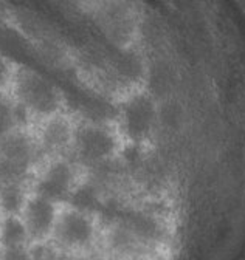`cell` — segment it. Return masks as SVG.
Segmentation results:
<instances>
[{
    "mask_svg": "<svg viewBox=\"0 0 245 260\" xmlns=\"http://www.w3.org/2000/svg\"><path fill=\"white\" fill-rule=\"evenodd\" d=\"M10 93L28 118L29 125L69 110L63 90L25 65H19Z\"/></svg>",
    "mask_w": 245,
    "mask_h": 260,
    "instance_id": "1",
    "label": "cell"
},
{
    "mask_svg": "<svg viewBox=\"0 0 245 260\" xmlns=\"http://www.w3.org/2000/svg\"><path fill=\"white\" fill-rule=\"evenodd\" d=\"M51 236L67 249H84L95 240V224L91 215L69 208L57 215Z\"/></svg>",
    "mask_w": 245,
    "mask_h": 260,
    "instance_id": "7",
    "label": "cell"
},
{
    "mask_svg": "<svg viewBox=\"0 0 245 260\" xmlns=\"http://www.w3.org/2000/svg\"><path fill=\"white\" fill-rule=\"evenodd\" d=\"M29 254H32V260H57L59 255L56 249L44 242H35L33 246H29Z\"/></svg>",
    "mask_w": 245,
    "mask_h": 260,
    "instance_id": "14",
    "label": "cell"
},
{
    "mask_svg": "<svg viewBox=\"0 0 245 260\" xmlns=\"http://www.w3.org/2000/svg\"><path fill=\"white\" fill-rule=\"evenodd\" d=\"M125 144H141L152 134L154 115L149 104L140 96H129L119 104L112 119Z\"/></svg>",
    "mask_w": 245,
    "mask_h": 260,
    "instance_id": "6",
    "label": "cell"
},
{
    "mask_svg": "<svg viewBox=\"0 0 245 260\" xmlns=\"http://www.w3.org/2000/svg\"><path fill=\"white\" fill-rule=\"evenodd\" d=\"M44 158L32 127H22L0 144V171L7 181H25L32 169Z\"/></svg>",
    "mask_w": 245,
    "mask_h": 260,
    "instance_id": "3",
    "label": "cell"
},
{
    "mask_svg": "<svg viewBox=\"0 0 245 260\" xmlns=\"http://www.w3.org/2000/svg\"><path fill=\"white\" fill-rule=\"evenodd\" d=\"M22 127H32L10 91L0 93V144Z\"/></svg>",
    "mask_w": 245,
    "mask_h": 260,
    "instance_id": "9",
    "label": "cell"
},
{
    "mask_svg": "<svg viewBox=\"0 0 245 260\" xmlns=\"http://www.w3.org/2000/svg\"><path fill=\"white\" fill-rule=\"evenodd\" d=\"M56 206H57L56 203L44 197H39L36 193L28 197L20 212V217L26 226L29 240L44 242L53 234L54 224L59 215Z\"/></svg>",
    "mask_w": 245,
    "mask_h": 260,
    "instance_id": "8",
    "label": "cell"
},
{
    "mask_svg": "<svg viewBox=\"0 0 245 260\" xmlns=\"http://www.w3.org/2000/svg\"><path fill=\"white\" fill-rule=\"evenodd\" d=\"M66 205H69V208H72L75 211L94 215V214L100 212V209L103 206V202L100 200L98 190L95 189L94 184L82 183V184L75 186V189L72 190Z\"/></svg>",
    "mask_w": 245,
    "mask_h": 260,
    "instance_id": "10",
    "label": "cell"
},
{
    "mask_svg": "<svg viewBox=\"0 0 245 260\" xmlns=\"http://www.w3.org/2000/svg\"><path fill=\"white\" fill-rule=\"evenodd\" d=\"M5 183V180H4V175H2V171H0V186H2Z\"/></svg>",
    "mask_w": 245,
    "mask_h": 260,
    "instance_id": "17",
    "label": "cell"
},
{
    "mask_svg": "<svg viewBox=\"0 0 245 260\" xmlns=\"http://www.w3.org/2000/svg\"><path fill=\"white\" fill-rule=\"evenodd\" d=\"M57 260H79V258H70V257H59Z\"/></svg>",
    "mask_w": 245,
    "mask_h": 260,
    "instance_id": "16",
    "label": "cell"
},
{
    "mask_svg": "<svg viewBox=\"0 0 245 260\" xmlns=\"http://www.w3.org/2000/svg\"><path fill=\"white\" fill-rule=\"evenodd\" d=\"M26 200L23 181H7L0 186V211L5 215H20Z\"/></svg>",
    "mask_w": 245,
    "mask_h": 260,
    "instance_id": "12",
    "label": "cell"
},
{
    "mask_svg": "<svg viewBox=\"0 0 245 260\" xmlns=\"http://www.w3.org/2000/svg\"><path fill=\"white\" fill-rule=\"evenodd\" d=\"M17 69L19 63H16L4 53H0V93H7L11 90Z\"/></svg>",
    "mask_w": 245,
    "mask_h": 260,
    "instance_id": "13",
    "label": "cell"
},
{
    "mask_svg": "<svg viewBox=\"0 0 245 260\" xmlns=\"http://www.w3.org/2000/svg\"><path fill=\"white\" fill-rule=\"evenodd\" d=\"M28 240L29 236L20 215H5L0 220V246L2 248L26 246Z\"/></svg>",
    "mask_w": 245,
    "mask_h": 260,
    "instance_id": "11",
    "label": "cell"
},
{
    "mask_svg": "<svg viewBox=\"0 0 245 260\" xmlns=\"http://www.w3.org/2000/svg\"><path fill=\"white\" fill-rule=\"evenodd\" d=\"M76 119L78 118L67 110L32 125V132L44 159L69 155L75 135Z\"/></svg>",
    "mask_w": 245,
    "mask_h": 260,
    "instance_id": "5",
    "label": "cell"
},
{
    "mask_svg": "<svg viewBox=\"0 0 245 260\" xmlns=\"http://www.w3.org/2000/svg\"><path fill=\"white\" fill-rule=\"evenodd\" d=\"M42 161L44 166L35 181V193L56 205H66L76 186L78 165L69 155Z\"/></svg>",
    "mask_w": 245,
    "mask_h": 260,
    "instance_id": "4",
    "label": "cell"
},
{
    "mask_svg": "<svg viewBox=\"0 0 245 260\" xmlns=\"http://www.w3.org/2000/svg\"><path fill=\"white\" fill-rule=\"evenodd\" d=\"M0 260H32L28 246H16V248H4Z\"/></svg>",
    "mask_w": 245,
    "mask_h": 260,
    "instance_id": "15",
    "label": "cell"
},
{
    "mask_svg": "<svg viewBox=\"0 0 245 260\" xmlns=\"http://www.w3.org/2000/svg\"><path fill=\"white\" fill-rule=\"evenodd\" d=\"M112 119H76L69 156L78 168H100L112 161L125 147Z\"/></svg>",
    "mask_w": 245,
    "mask_h": 260,
    "instance_id": "2",
    "label": "cell"
}]
</instances>
